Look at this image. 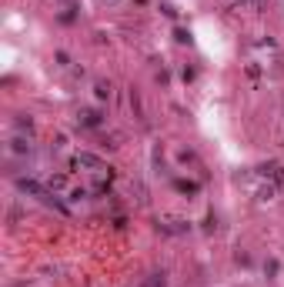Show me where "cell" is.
I'll list each match as a JSON object with an SVG mask.
<instances>
[{"mask_svg": "<svg viewBox=\"0 0 284 287\" xmlns=\"http://www.w3.org/2000/svg\"><path fill=\"white\" fill-rule=\"evenodd\" d=\"M7 150H10V154H17V157H20V154H30V144L23 141V137H13V141H10V147H7Z\"/></svg>", "mask_w": 284, "mask_h": 287, "instance_id": "3", "label": "cell"}, {"mask_svg": "<svg viewBox=\"0 0 284 287\" xmlns=\"http://www.w3.org/2000/svg\"><path fill=\"white\" fill-rule=\"evenodd\" d=\"M77 121L84 124V127H100V114L87 107V111H80V114H77Z\"/></svg>", "mask_w": 284, "mask_h": 287, "instance_id": "2", "label": "cell"}, {"mask_svg": "<svg viewBox=\"0 0 284 287\" xmlns=\"http://www.w3.org/2000/svg\"><path fill=\"white\" fill-rule=\"evenodd\" d=\"M70 167H84V170H104V164H100V157H94V154H77L74 160H70Z\"/></svg>", "mask_w": 284, "mask_h": 287, "instance_id": "1", "label": "cell"}, {"mask_svg": "<svg viewBox=\"0 0 284 287\" xmlns=\"http://www.w3.org/2000/svg\"><path fill=\"white\" fill-rule=\"evenodd\" d=\"M107 3H117V0H107Z\"/></svg>", "mask_w": 284, "mask_h": 287, "instance_id": "5", "label": "cell"}, {"mask_svg": "<svg viewBox=\"0 0 284 287\" xmlns=\"http://www.w3.org/2000/svg\"><path fill=\"white\" fill-rule=\"evenodd\" d=\"M97 97L104 100V97H110V87H104V84H97Z\"/></svg>", "mask_w": 284, "mask_h": 287, "instance_id": "4", "label": "cell"}]
</instances>
